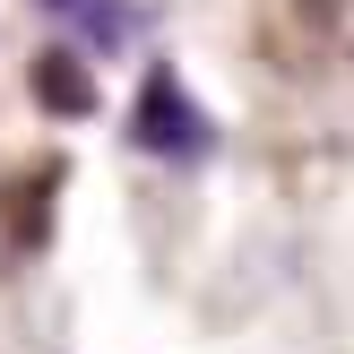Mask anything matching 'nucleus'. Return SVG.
<instances>
[{
    "label": "nucleus",
    "instance_id": "obj_1",
    "mask_svg": "<svg viewBox=\"0 0 354 354\" xmlns=\"http://www.w3.org/2000/svg\"><path fill=\"white\" fill-rule=\"evenodd\" d=\"M130 138L147 156H173V165H199V156H216V121L190 104L182 69H147V86H138V113H130Z\"/></svg>",
    "mask_w": 354,
    "mask_h": 354
},
{
    "label": "nucleus",
    "instance_id": "obj_2",
    "mask_svg": "<svg viewBox=\"0 0 354 354\" xmlns=\"http://www.w3.org/2000/svg\"><path fill=\"white\" fill-rule=\"evenodd\" d=\"M44 9L61 17V26H78L86 44H121V35L138 26V17H130V0H44Z\"/></svg>",
    "mask_w": 354,
    "mask_h": 354
}]
</instances>
